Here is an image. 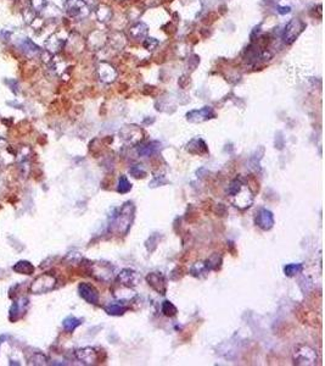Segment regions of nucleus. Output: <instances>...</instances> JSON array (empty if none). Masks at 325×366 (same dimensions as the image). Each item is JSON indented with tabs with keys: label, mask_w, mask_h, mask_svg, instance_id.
I'll use <instances>...</instances> for the list:
<instances>
[{
	"label": "nucleus",
	"mask_w": 325,
	"mask_h": 366,
	"mask_svg": "<svg viewBox=\"0 0 325 366\" xmlns=\"http://www.w3.org/2000/svg\"><path fill=\"white\" fill-rule=\"evenodd\" d=\"M135 214V206L132 202H127L122 205L118 214L115 215L111 221L110 231L118 236H126L131 230Z\"/></svg>",
	"instance_id": "nucleus-1"
},
{
	"label": "nucleus",
	"mask_w": 325,
	"mask_h": 366,
	"mask_svg": "<svg viewBox=\"0 0 325 366\" xmlns=\"http://www.w3.org/2000/svg\"><path fill=\"white\" fill-rule=\"evenodd\" d=\"M292 360L297 366H314L318 364V354L312 347L301 344L293 350Z\"/></svg>",
	"instance_id": "nucleus-2"
},
{
	"label": "nucleus",
	"mask_w": 325,
	"mask_h": 366,
	"mask_svg": "<svg viewBox=\"0 0 325 366\" xmlns=\"http://www.w3.org/2000/svg\"><path fill=\"white\" fill-rule=\"evenodd\" d=\"M56 284H58V281H56L55 276H53L51 274H43L32 282L30 290L33 294H44V293L53 290Z\"/></svg>",
	"instance_id": "nucleus-3"
},
{
	"label": "nucleus",
	"mask_w": 325,
	"mask_h": 366,
	"mask_svg": "<svg viewBox=\"0 0 325 366\" xmlns=\"http://www.w3.org/2000/svg\"><path fill=\"white\" fill-rule=\"evenodd\" d=\"M306 25L298 19H292L290 22L288 23L287 27H285L284 35H283V40L284 43L290 45L293 41H296V38H298V36L302 33V31L305 30Z\"/></svg>",
	"instance_id": "nucleus-4"
},
{
	"label": "nucleus",
	"mask_w": 325,
	"mask_h": 366,
	"mask_svg": "<svg viewBox=\"0 0 325 366\" xmlns=\"http://www.w3.org/2000/svg\"><path fill=\"white\" fill-rule=\"evenodd\" d=\"M229 198L234 206L239 207V209H246V207L251 206L252 202H253V193L250 191L249 187H245V184H244V187L238 193L229 197Z\"/></svg>",
	"instance_id": "nucleus-5"
},
{
	"label": "nucleus",
	"mask_w": 325,
	"mask_h": 366,
	"mask_svg": "<svg viewBox=\"0 0 325 366\" xmlns=\"http://www.w3.org/2000/svg\"><path fill=\"white\" fill-rule=\"evenodd\" d=\"M90 271L99 281L110 282L113 277V267L108 263H95L90 265Z\"/></svg>",
	"instance_id": "nucleus-6"
},
{
	"label": "nucleus",
	"mask_w": 325,
	"mask_h": 366,
	"mask_svg": "<svg viewBox=\"0 0 325 366\" xmlns=\"http://www.w3.org/2000/svg\"><path fill=\"white\" fill-rule=\"evenodd\" d=\"M140 280V275L132 269H123L117 276V282L126 288L137 287Z\"/></svg>",
	"instance_id": "nucleus-7"
},
{
	"label": "nucleus",
	"mask_w": 325,
	"mask_h": 366,
	"mask_svg": "<svg viewBox=\"0 0 325 366\" xmlns=\"http://www.w3.org/2000/svg\"><path fill=\"white\" fill-rule=\"evenodd\" d=\"M146 282L158 294L165 295L167 293V280L161 272H150L146 276Z\"/></svg>",
	"instance_id": "nucleus-8"
},
{
	"label": "nucleus",
	"mask_w": 325,
	"mask_h": 366,
	"mask_svg": "<svg viewBox=\"0 0 325 366\" xmlns=\"http://www.w3.org/2000/svg\"><path fill=\"white\" fill-rule=\"evenodd\" d=\"M119 136L122 137L127 144L135 145L142 142L143 139V131L137 126H126L119 131Z\"/></svg>",
	"instance_id": "nucleus-9"
},
{
	"label": "nucleus",
	"mask_w": 325,
	"mask_h": 366,
	"mask_svg": "<svg viewBox=\"0 0 325 366\" xmlns=\"http://www.w3.org/2000/svg\"><path fill=\"white\" fill-rule=\"evenodd\" d=\"M78 293H79L80 298L84 299L87 303H89V304H98L99 299H100L98 289H96L94 285L85 284V282L78 285Z\"/></svg>",
	"instance_id": "nucleus-10"
},
{
	"label": "nucleus",
	"mask_w": 325,
	"mask_h": 366,
	"mask_svg": "<svg viewBox=\"0 0 325 366\" xmlns=\"http://www.w3.org/2000/svg\"><path fill=\"white\" fill-rule=\"evenodd\" d=\"M74 357L77 358L78 362H80L84 365H94L99 359L98 352H96L95 348L92 347H84L77 349L74 352Z\"/></svg>",
	"instance_id": "nucleus-11"
},
{
	"label": "nucleus",
	"mask_w": 325,
	"mask_h": 366,
	"mask_svg": "<svg viewBox=\"0 0 325 366\" xmlns=\"http://www.w3.org/2000/svg\"><path fill=\"white\" fill-rule=\"evenodd\" d=\"M254 221H256V225L263 231L272 230L273 226L275 224L274 215H273V212L270 210L266 209V207H262V209L258 210Z\"/></svg>",
	"instance_id": "nucleus-12"
},
{
	"label": "nucleus",
	"mask_w": 325,
	"mask_h": 366,
	"mask_svg": "<svg viewBox=\"0 0 325 366\" xmlns=\"http://www.w3.org/2000/svg\"><path fill=\"white\" fill-rule=\"evenodd\" d=\"M216 116L215 110H213L211 106H204L201 109H197V110H191L186 114V119L190 122H205L210 119H213Z\"/></svg>",
	"instance_id": "nucleus-13"
},
{
	"label": "nucleus",
	"mask_w": 325,
	"mask_h": 366,
	"mask_svg": "<svg viewBox=\"0 0 325 366\" xmlns=\"http://www.w3.org/2000/svg\"><path fill=\"white\" fill-rule=\"evenodd\" d=\"M28 303L30 302H28L27 298H22V299H20L19 302L12 303L11 308H10V310H9V319L12 321V323L19 320L21 316L26 313Z\"/></svg>",
	"instance_id": "nucleus-14"
},
{
	"label": "nucleus",
	"mask_w": 325,
	"mask_h": 366,
	"mask_svg": "<svg viewBox=\"0 0 325 366\" xmlns=\"http://www.w3.org/2000/svg\"><path fill=\"white\" fill-rule=\"evenodd\" d=\"M186 150H188L190 154L194 155H205L209 153L207 144L202 141L201 138L191 139V141L188 143V145H186Z\"/></svg>",
	"instance_id": "nucleus-15"
},
{
	"label": "nucleus",
	"mask_w": 325,
	"mask_h": 366,
	"mask_svg": "<svg viewBox=\"0 0 325 366\" xmlns=\"http://www.w3.org/2000/svg\"><path fill=\"white\" fill-rule=\"evenodd\" d=\"M129 309L128 304H126L124 302H116V303H110V304L104 306V310L105 313H108L111 316H121L124 313H127Z\"/></svg>",
	"instance_id": "nucleus-16"
},
{
	"label": "nucleus",
	"mask_w": 325,
	"mask_h": 366,
	"mask_svg": "<svg viewBox=\"0 0 325 366\" xmlns=\"http://www.w3.org/2000/svg\"><path fill=\"white\" fill-rule=\"evenodd\" d=\"M158 147H160V143L158 142L145 143V144L139 145V148H138V154H139L140 157H145V158L151 157V155H153L156 152H157Z\"/></svg>",
	"instance_id": "nucleus-17"
},
{
	"label": "nucleus",
	"mask_w": 325,
	"mask_h": 366,
	"mask_svg": "<svg viewBox=\"0 0 325 366\" xmlns=\"http://www.w3.org/2000/svg\"><path fill=\"white\" fill-rule=\"evenodd\" d=\"M14 271L19 272V274H22V275H31L35 272V266H33L30 261L22 260V261H19V263L15 264Z\"/></svg>",
	"instance_id": "nucleus-18"
},
{
	"label": "nucleus",
	"mask_w": 325,
	"mask_h": 366,
	"mask_svg": "<svg viewBox=\"0 0 325 366\" xmlns=\"http://www.w3.org/2000/svg\"><path fill=\"white\" fill-rule=\"evenodd\" d=\"M80 325H82V320L74 318V316H69V318H66L62 321V327L66 332H73Z\"/></svg>",
	"instance_id": "nucleus-19"
},
{
	"label": "nucleus",
	"mask_w": 325,
	"mask_h": 366,
	"mask_svg": "<svg viewBox=\"0 0 325 366\" xmlns=\"http://www.w3.org/2000/svg\"><path fill=\"white\" fill-rule=\"evenodd\" d=\"M205 265L209 270H219L220 266H222V256L219 255L218 253H213L212 255L205 261Z\"/></svg>",
	"instance_id": "nucleus-20"
},
{
	"label": "nucleus",
	"mask_w": 325,
	"mask_h": 366,
	"mask_svg": "<svg viewBox=\"0 0 325 366\" xmlns=\"http://www.w3.org/2000/svg\"><path fill=\"white\" fill-rule=\"evenodd\" d=\"M161 311H162L163 315L167 316V318H173V316H176L177 314H178L177 306L174 305L173 303H171L170 300H165V302L162 303V305H161Z\"/></svg>",
	"instance_id": "nucleus-21"
},
{
	"label": "nucleus",
	"mask_w": 325,
	"mask_h": 366,
	"mask_svg": "<svg viewBox=\"0 0 325 366\" xmlns=\"http://www.w3.org/2000/svg\"><path fill=\"white\" fill-rule=\"evenodd\" d=\"M210 270L207 269L205 263H195L190 269V275L194 277H202L209 274Z\"/></svg>",
	"instance_id": "nucleus-22"
},
{
	"label": "nucleus",
	"mask_w": 325,
	"mask_h": 366,
	"mask_svg": "<svg viewBox=\"0 0 325 366\" xmlns=\"http://www.w3.org/2000/svg\"><path fill=\"white\" fill-rule=\"evenodd\" d=\"M132 184L127 178V176L122 175L118 180V186H117V192L121 194H127L128 192H131Z\"/></svg>",
	"instance_id": "nucleus-23"
},
{
	"label": "nucleus",
	"mask_w": 325,
	"mask_h": 366,
	"mask_svg": "<svg viewBox=\"0 0 325 366\" xmlns=\"http://www.w3.org/2000/svg\"><path fill=\"white\" fill-rule=\"evenodd\" d=\"M302 270H303L302 264H288L287 266L284 267V272L288 277L296 276V275L300 274Z\"/></svg>",
	"instance_id": "nucleus-24"
},
{
	"label": "nucleus",
	"mask_w": 325,
	"mask_h": 366,
	"mask_svg": "<svg viewBox=\"0 0 325 366\" xmlns=\"http://www.w3.org/2000/svg\"><path fill=\"white\" fill-rule=\"evenodd\" d=\"M244 187V183L241 182V180H239V178H235V180H233L231 182L229 183V186H228V189H227V194L229 197L234 196V194L238 193L239 191H240L241 188Z\"/></svg>",
	"instance_id": "nucleus-25"
},
{
	"label": "nucleus",
	"mask_w": 325,
	"mask_h": 366,
	"mask_svg": "<svg viewBox=\"0 0 325 366\" xmlns=\"http://www.w3.org/2000/svg\"><path fill=\"white\" fill-rule=\"evenodd\" d=\"M129 173L131 176H133L134 178H145L146 177V171L143 167V165H134L129 168Z\"/></svg>",
	"instance_id": "nucleus-26"
},
{
	"label": "nucleus",
	"mask_w": 325,
	"mask_h": 366,
	"mask_svg": "<svg viewBox=\"0 0 325 366\" xmlns=\"http://www.w3.org/2000/svg\"><path fill=\"white\" fill-rule=\"evenodd\" d=\"M30 362L31 364L35 365H45L46 362H48V358L44 354H41V353H36L30 358Z\"/></svg>",
	"instance_id": "nucleus-27"
},
{
	"label": "nucleus",
	"mask_w": 325,
	"mask_h": 366,
	"mask_svg": "<svg viewBox=\"0 0 325 366\" xmlns=\"http://www.w3.org/2000/svg\"><path fill=\"white\" fill-rule=\"evenodd\" d=\"M213 211H215V214L217 215V216H220V217H224V216H227V215H228L227 206H225V205L222 204V203L216 204V206H215V209H213Z\"/></svg>",
	"instance_id": "nucleus-28"
},
{
	"label": "nucleus",
	"mask_w": 325,
	"mask_h": 366,
	"mask_svg": "<svg viewBox=\"0 0 325 366\" xmlns=\"http://www.w3.org/2000/svg\"><path fill=\"white\" fill-rule=\"evenodd\" d=\"M167 183H168V181L166 180L165 176H160V177H158V176H155V178L152 180V182L150 183V187H152V188H153V187L163 186V184H167Z\"/></svg>",
	"instance_id": "nucleus-29"
},
{
	"label": "nucleus",
	"mask_w": 325,
	"mask_h": 366,
	"mask_svg": "<svg viewBox=\"0 0 325 366\" xmlns=\"http://www.w3.org/2000/svg\"><path fill=\"white\" fill-rule=\"evenodd\" d=\"M158 45V41L155 40V38H147L146 41H144V46L147 49V50H153L156 46Z\"/></svg>",
	"instance_id": "nucleus-30"
},
{
	"label": "nucleus",
	"mask_w": 325,
	"mask_h": 366,
	"mask_svg": "<svg viewBox=\"0 0 325 366\" xmlns=\"http://www.w3.org/2000/svg\"><path fill=\"white\" fill-rule=\"evenodd\" d=\"M147 243H151V244H152L151 251H153V250H155V249H156V248H157V244H158V243H160V240H158V236H157V233H155V235H152V236H151V237H150V238H149V240H147V242H146V243H145V244H147Z\"/></svg>",
	"instance_id": "nucleus-31"
},
{
	"label": "nucleus",
	"mask_w": 325,
	"mask_h": 366,
	"mask_svg": "<svg viewBox=\"0 0 325 366\" xmlns=\"http://www.w3.org/2000/svg\"><path fill=\"white\" fill-rule=\"evenodd\" d=\"M290 6H278V11L280 14H289L290 12Z\"/></svg>",
	"instance_id": "nucleus-32"
}]
</instances>
